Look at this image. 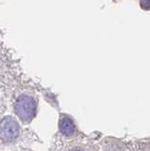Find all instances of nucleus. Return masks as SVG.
<instances>
[{"mask_svg":"<svg viewBox=\"0 0 150 151\" xmlns=\"http://www.w3.org/2000/svg\"><path fill=\"white\" fill-rule=\"evenodd\" d=\"M15 111L20 118H22L25 121H29L35 114L36 102L30 96H21L16 101Z\"/></svg>","mask_w":150,"mask_h":151,"instance_id":"1","label":"nucleus"},{"mask_svg":"<svg viewBox=\"0 0 150 151\" xmlns=\"http://www.w3.org/2000/svg\"><path fill=\"white\" fill-rule=\"evenodd\" d=\"M19 135V125L11 117H6L0 121V137L4 140L11 141Z\"/></svg>","mask_w":150,"mask_h":151,"instance_id":"2","label":"nucleus"},{"mask_svg":"<svg viewBox=\"0 0 150 151\" xmlns=\"http://www.w3.org/2000/svg\"><path fill=\"white\" fill-rule=\"evenodd\" d=\"M60 130L65 136H71L75 133V125L71 119L63 117L60 121Z\"/></svg>","mask_w":150,"mask_h":151,"instance_id":"3","label":"nucleus"},{"mask_svg":"<svg viewBox=\"0 0 150 151\" xmlns=\"http://www.w3.org/2000/svg\"><path fill=\"white\" fill-rule=\"evenodd\" d=\"M140 5L144 9H150V0H144V1H141Z\"/></svg>","mask_w":150,"mask_h":151,"instance_id":"4","label":"nucleus"},{"mask_svg":"<svg viewBox=\"0 0 150 151\" xmlns=\"http://www.w3.org/2000/svg\"><path fill=\"white\" fill-rule=\"evenodd\" d=\"M71 151H83V150L78 149V148H76V149H73V150H71Z\"/></svg>","mask_w":150,"mask_h":151,"instance_id":"5","label":"nucleus"}]
</instances>
